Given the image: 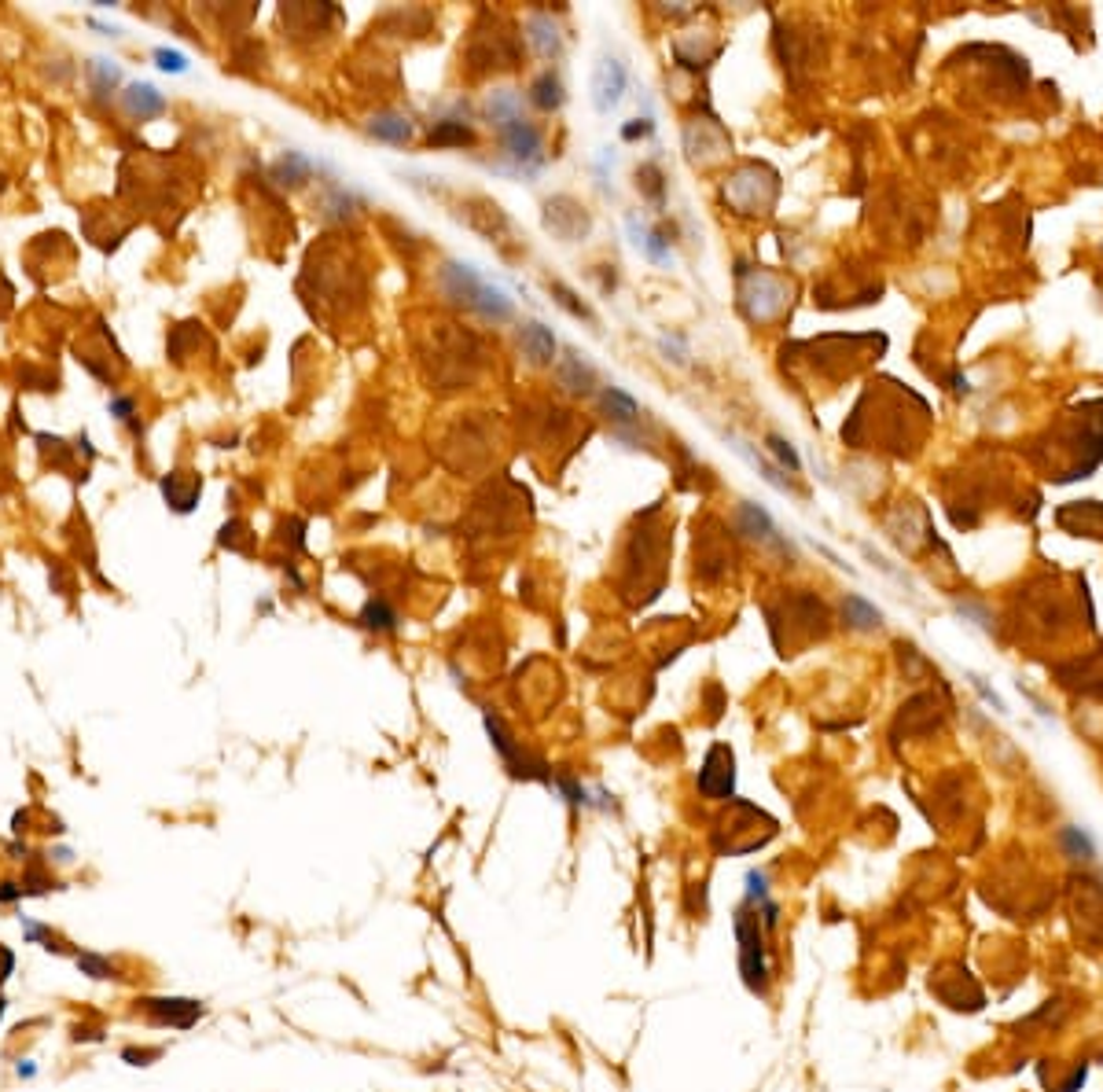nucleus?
I'll return each instance as SVG.
<instances>
[{
  "label": "nucleus",
  "mask_w": 1103,
  "mask_h": 1092,
  "mask_svg": "<svg viewBox=\"0 0 1103 1092\" xmlns=\"http://www.w3.org/2000/svg\"><path fill=\"white\" fill-rule=\"evenodd\" d=\"M754 901H743L735 912V938H739V971L751 993H765L769 986V963H765V920Z\"/></svg>",
  "instance_id": "obj_1"
},
{
  "label": "nucleus",
  "mask_w": 1103,
  "mask_h": 1092,
  "mask_svg": "<svg viewBox=\"0 0 1103 1092\" xmlns=\"http://www.w3.org/2000/svg\"><path fill=\"white\" fill-rule=\"evenodd\" d=\"M761 173H765V166L751 162V166L735 169L732 177L725 181V203L732 206L735 214H769L780 185H776V173H769L765 181H758Z\"/></svg>",
  "instance_id": "obj_2"
},
{
  "label": "nucleus",
  "mask_w": 1103,
  "mask_h": 1092,
  "mask_svg": "<svg viewBox=\"0 0 1103 1092\" xmlns=\"http://www.w3.org/2000/svg\"><path fill=\"white\" fill-rule=\"evenodd\" d=\"M438 287L445 291V298H453V302L467 306V310H478V302H482L490 283H482V277H478L471 265H463V261H445L438 269Z\"/></svg>",
  "instance_id": "obj_3"
},
{
  "label": "nucleus",
  "mask_w": 1103,
  "mask_h": 1092,
  "mask_svg": "<svg viewBox=\"0 0 1103 1092\" xmlns=\"http://www.w3.org/2000/svg\"><path fill=\"white\" fill-rule=\"evenodd\" d=\"M735 787V758L725 743L710 747V754L699 769V791L706 798H732Z\"/></svg>",
  "instance_id": "obj_4"
},
{
  "label": "nucleus",
  "mask_w": 1103,
  "mask_h": 1092,
  "mask_svg": "<svg viewBox=\"0 0 1103 1092\" xmlns=\"http://www.w3.org/2000/svg\"><path fill=\"white\" fill-rule=\"evenodd\" d=\"M625 85H629V74H625L622 59H614V56L600 59L596 71H592V103H596V111L600 114L614 111V107L622 103Z\"/></svg>",
  "instance_id": "obj_5"
},
{
  "label": "nucleus",
  "mask_w": 1103,
  "mask_h": 1092,
  "mask_svg": "<svg viewBox=\"0 0 1103 1092\" xmlns=\"http://www.w3.org/2000/svg\"><path fill=\"white\" fill-rule=\"evenodd\" d=\"M545 228H549L552 236H559V240H581L588 232V214L585 206H578L574 199H567V195H559V199H549V206H545Z\"/></svg>",
  "instance_id": "obj_6"
},
{
  "label": "nucleus",
  "mask_w": 1103,
  "mask_h": 1092,
  "mask_svg": "<svg viewBox=\"0 0 1103 1092\" xmlns=\"http://www.w3.org/2000/svg\"><path fill=\"white\" fill-rule=\"evenodd\" d=\"M500 144H504V151H508V159L519 162V166L533 169L537 162H541V130L530 126L526 118H519V122H512V126H504V130H500Z\"/></svg>",
  "instance_id": "obj_7"
},
{
  "label": "nucleus",
  "mask_w": 1103,
  "mask_h": 1092,
  "mask_svg": "<svg viewBox=\"0 0 1103 1092\" xmlns=\"http://www.w3.org/2000/svg\"><path fill=\"white\" fill-rule=\"evenodd\" d=\"M735 526H739V534H747L751 541H758V545H769V548L788 552L784 537L776 534V526H772L769 512H765V508H758V504H751V500H743V504H739V512H735Z\"/></svg>",
  "instance_id": "obj_8"
},
{
  "label": "nucleus",
  "mask_w": 1103,
  "mask_h": 1092,
  "mask_svg": "<svg viewBox=\"0 0 1103 1092\" xmlns=\"http://www.w3.org/2000/svg\"><path fill=\"white\" fill-rule=\"evenodd\" d=\"M555 379H559V387L570 390V394H592V387H596L592 365H588L585 357H578L574 350L555 357Z\"/></svg>",
  "instance_id": "obj_9"
},
{
  "label": "nucleus",
  "mask_w": 1103,
  "mask_h": 1092,
  "mask_svg": "<svg viewBox=\"0 0 1103 1092\" xmlns=\"http://www.w3.org/2000/svg\"><path fill=\"white\" fill-rule=\"evenodd\" d=\"M199 489H202V482L199 475H192V471H173L169 479H163V493L173 512H192L195 500H199Z\"/></svg>",
  "instance_id": "obj_10"
},
{
  "label": "nucleus",
  "mask_w": 1103,
  "mask_h": 1092,
  "mask_svg": "<svg viewBox=\"0 0 1103 1092\" xmlns=\"http://www.w3.org/2000/svg\"><path fill=\"white\" fill-rule=\"evenodd\" d=\"M519 342H522V357H526L530 365H537V369H545V365L555 361V339H552V332L545 324H537V320L526 324L522 335H519Z\"/></svg>",
  "instance_id": "obj_11"
},
{
  "label": "nucleus",
  "mask_w": 1103,
  "mask_h": 1092,
  "mask_svg": "<svg viewBox=\"0 0 1103 1092\" xmlns=\"http://www.w3.org/2000/svg\"><path fill=\"white\" fill-rule=\"evenodd\" d=\"M147 1008H151V1016L159 1022H169L177 1030H188L202 1016V1008L195 1000H147Z\"/></svg>",
  "instance_id": "obj_12"
},
{
  "label": "nucleus",
  "mask_w": 1103,
  "mask_h": 1092,
  "mask_svg": "<svg viewBox=\"0 0 1103 1092\" xmlns=\"http://www.w3.org/2000/svg\"><path fill=\"white\" fill-rule=\"evenodd\" d=\"M600 412L618 427H629L641 420V405H637L629 394H622L618 387H604V394H600Z\"/></svg>",
  "instance_id": "obj_13"
},
{
  "label": "nucleus",
  "mask_w": 1103,
  "mask_h": 1092,
  "mask_svg": "<svg viewBox=\"0 0 1103 1092\" xmlns=\"http://www.w3.org/2000/svg\"><path fill=\"white\" fill-rule=\"evenodd\" d=\"M368 133L375 140H386V144H408L412 140V122L404 114H375L368 122Z\"/></svg>",
  "instance_id": "obj_14"
},
{
  "label": "nucleus",
  "mask_w": 1103,
  "mask_h": 1092,
  "mask_svg": "<svg viewBox=\"0 0 1103 1092\" xmlns=\"http://www.w3.org/2000/svg\"><path fill=\"white\" fill-rule=\"evenodd\" d=\"M526 30H530V44L533 52L541 59H555L559 56V48H563V41H559V30H555V22L545 19V15H533L530 22H526Z\"/></svg>",
  "instance_id": "obj_15"
},
{
  "label": "nucleus",
  "mask_w": 1103,
  "mask_h": 1092,
  "mask_svg": "<svg viewBox=\"0 0 1103 1092\" xmlns=\"http://www.w3.org/2000/svg\"><path fill=\"white\" fill-rule=\"evenodd\" d=\"M530 103L537 111H559V107H563V81H559L555 71H545V74L533 81Z\"/></svg>",
  "instance_id": "obj_16"
},
{
  "label": "nucleus",
  "mask_w": 1103,
  "mask_h": 1092,
  "mask_svg": "<svg viewBox=\"0 0 1103 1092\" xmlns=\"http://www.w3.org/2000/svg\"><path fill=\"white\" fill-rule=\"evenodd\" d=\"M486 114H490V122H493L496 133H500L504 126H512V122L522 118V100L515 93H508V89H500V93H493L486 100Z\"/></svg>",
  "instance_id": "obj_17"
},
{
  "label": "nucleus",
  "mask_w": 1103,
  "mask_h": 1092,
  "mask_svg": "<svg viewBox=\"0 0 1103 1092\" xmlns=\"http://www.w3.org/2000/svg\"><path fill=\"white\" fill-rule=\"evenodd\" d=\"M471 140H475V133L467 130L463 122H457V118H445V122H438L434 133H431V148H463V144H471Z\"/></svg>",
  "instance_id": "obj_18"
},
{
  "label": "nucleus",
  "mask_w": 1103,
  "mask_h": 1092,
  "mask_svg": "<svg viewBox=\"0 0 1103 1092\" xmlns=\"http://www.w3.org/2000/svg\"><path fill=\"white\" fill-rule=\"evenodd\" d=\"M310 159H302L298 151H287L280 162L273 166V181H280V185H302V181H310Z\"/></svg>",
  "instance_id": "obj_19"
},
{
  "label": "nucleus",
  "mask_w": 1103,
  "mask_h": 1092,
  "mask_svg": "<svg viewBox=\"0 0 1103 1092\" xmlns=\"http://www.w3.org/2000/svg\"><path fill=\"white\" fill-rule=\"evenodd\" d=\"M843 614H846V626H850V630H876V626L882 622V614L876 611L868 600H861V596H846Z\"/></svg>",
  "instance_id": "obj_20"
},
{
  "label": "nucleus",
  "mask_w": 1103,
  "mask_h": 1092,
  "mask_svg": "<svg viewBox=\"0 0 1103 1092\" xmlns=\"http://www.w3.org/2000/svg\"><path fill=\"white\" fill-rule=\"evenodd\" d=\"M126 107L133 114H140V118H151V114H163L165 100L155 93L151 85H133V89H129V96H126Z\"/></svg>",
  "instance_id": "obj_21"
},
{
  "label": "nucleus",
  "mask_w": 1103,
  "mask_h": 1092,
  "mask_svg": "<svg viewBox=\"0 0 1103 1092\" xmlns=\"http://www.w3.org/2000/svg\"><path fill=\"white\" fill-rule=\"evenodd\" d=\"M361 626L375 633H394L398 630V614L390 611L383 600H368V607L361 611Z\"/></svg>",
  "instance_id": "obj_22"
},
{
  "label": "nucleus",
  "mask_w": 1103,
  "mask_h": 1092,
  "mask_svg": "<svg viewBox=\"0 0 1103 1092\" xmlns=\"http://www.w3.org/2000/svg\"><path fill=\"white\" fill-rule=\"evenodd\" d=\"M651 534H655V530H641V534L633 537V545H629V559H651L655 556V545H651ZM651 567H655V571H666V567H659V563H641V589H643V575H647V571H651ZM641 604H643V596H641Z\"/></svg>",
  "instance_id": "obj_23"
},
{
  "label": "nucleus",
  "mask_w": 1103,
  "mask_h": 1092,
  "mask_svg": "<svg viewBox=\"0 0 1103 1092\" xmlns=\"http://www.w3.org/2000/svg\"><path fill=\"white\" fill-rule=\"evenodd\" d=\"M1059 842L1070 850L1074 861H1092V853H1096L1092 850V839H1088L1082 828H1063V832H1059Z\"/></svg>",
  "instance_id": "obj_24"
},
{
  "label": "nucleus",
  "mask_w": 1103,
  "mask_h": 1092,
  "mask_svg": "<svg viewBox=\"0 0 1103 1092\" xmlns=\"http://www.w3.org/2000/svg\"><path fill=\"white\" fill-rule=\"evenodd\" d=\"M77 971L89 979H114V963L100 953H77Z\"/></svg>",
  "instance_id": "obj_25"
},
{
  "label": "nucleus",
  "mask_w": 1103,
  "mask_h": 1092,
  "mask_svg": "<svg viewBox=\"0 0 1103 1092\" xmlns=\"http://www.w3.org/2000/svg\"><path fill=\"white\" fill-rule=\"evenodd\" d=\"M22 934H26V942H45V949L48 953H63V945H55V934L48 930V927L34 924L30 916H22Z\"/></svg>",
  "instance_id": "obj_26"
},
{
  "label": "nucleus",
  "mask_w": 1103,
  "mask_h": 1092,
  "mask_svg": "<svg viewBox=\"0 0 1103 1092\" xmlns=\"http://www.w3.org/2000/svg\"><path fill=\"white\" fill-rule=\"evenodd\" d=\"M552 295L559 298V306H567L574 316H585V320H592V313H588V306H581V302H574V295H570L563 283H552Z\"/></svg>",
  "instance_id": "obj_27"
},
{
  "label": "nucleus",
  "mask_w": 1103,
  "mask_h": 1092,
  "mask_svg": "<svg viewBox=\"0 0 1103 1092\" xmlns=\"http://www.w3.org/2000/svg\"><path fill=\"white\" fill-rule=\"evenodd\" d=\"M155 59H159V67H163V71H173V74H181V71H184V56H181V52L159 48V52H155Z\"/></svg>",
  "instance_id": "obj_28"
},
{
  "label": "nucleus",
  "mask_w": 1103,
  "mask_h": 1092,
  "mask_svg": "<svg viewBox=\"0 0 1103 1092\" xmlns=\"http://www.w3.org/2000/svg\"><path fill=\"white\" fill-rule=\"evenodd\" d=\"M769 445H772V453H776L780 460L788 463L790 471H798V457H794V449H790V445L784 442V438H769Z\"/></svg>",
  "instance_id": "obj_29"
},
{
  "label": "nucleus",
  "mask_w": 1103,
  "mask_h": 1092,
  "mask_svg": "<svg viewBox=\"0 0 1103 1092\" xmlns=\"http://www.w3.org/2000/svg\"><path fill=\"white\" fill-rule=\"evenodd\" d=\"M651 130H655V126H651V122H647V118H641V122H633V126H625V130H622V136H625V140H641V136H651Z\"/></svg>",
  "instance_id": "obj_30"
},
{
  "label": "nucleus",
  "mask_w": 1103,
  "mask_h": 1092,
  "mask_svg": "<svg viewBox=\"0 0 1103 1092\" xmlns=\"http://www.w3.org/2000/svg\"><path fill=\"white\" fill-rule=\"evenodd\" d=\"M15 1074H18V1077H34V1074H37V1067H34V1059H18V1067H15Z\"/></svg>",
  "instance_id": "obj_31"
},
{
  "label": "nucleus",
  "mask_w": 1103,
  "mask_h": 1092,
  "mask_svg": "<svg viewBox=\"0 0 1103 1092\" xmlns=\"http://www.w3.org/2000/svg\"><path fill=\"white\" fill-rule=\"evenodd\" d=\"M110 408H114L118 416H129V412H133V401H129V398H118V401H110Z\"/></svg>",
  "instance_id": "obj_32"
},
{
  "label": "nucleus",
  "mask_w": 1103,
  "mask_h": 1092,
  "mask_svg": "<svg viewBox=\"0 0 1103 1092\" xmlns=\"http://www.w3.org/2000/svg\"><path fill=\"white\" fill-rule=\"evenodd\" d=\"M0 1016H4V997H0Z\"/></svg>",
  "instance_id": "obj_33"
}]
</instances>
